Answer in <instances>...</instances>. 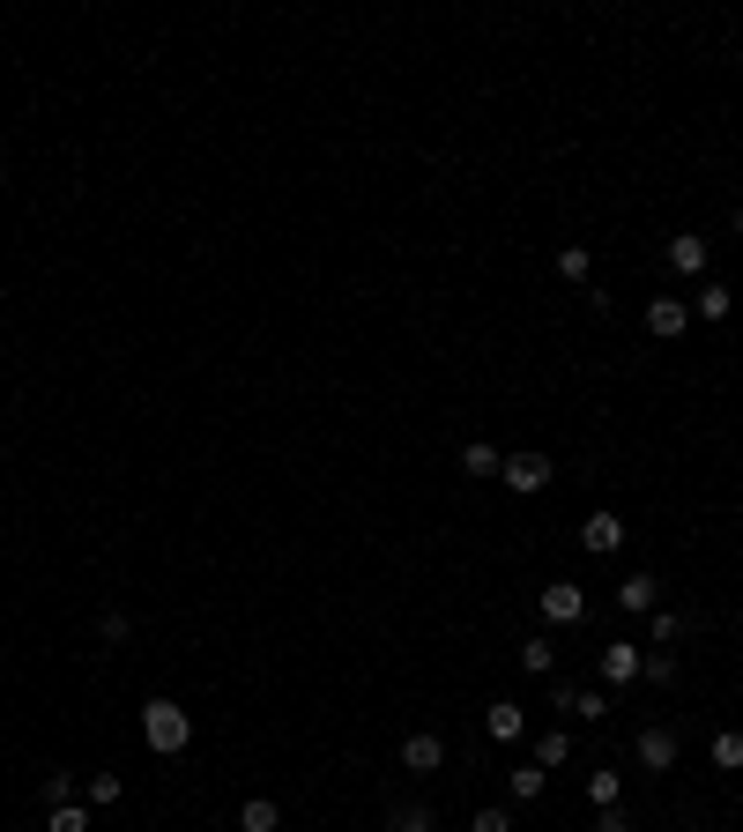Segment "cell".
I'll return each mask as SVG.
<instances>
[{"label":"cell","mask_w":743,"mask_h":832,"mask_svg":"<svg viewBox=\"0 0 743 832\" xmlns=\"http://www.w3.org/2000/svg\"><path fill=\"white\" fill-rule=\"evenodd\" d=\"M684 328H692V305H684V297H655V305H647V334H655V342H677Z\"/></svg>","instance_id":"cell-8"},{"label":"cell","mask_w":743,"mask_h":832,"mask_svg":"<svg viewBox=\"0 0 743 832\" xmlns=\"http://www.w3.org/2000/svg\"><path fill=\"white\" fill-rule=\"evenodd\" d=\"M736 238H743V201H736Z\"/></svg>","instance_id":"cell-31"},{"label":"cell","mask_w":743,"mask_h":832,"mask_svg":"<svg viewBox=\"0 0 743 832\" xmlns=\"http://www.w3.org/2000/svg\"><path fill=\"white\" fill-rule=\"evenodd\" d=\"M387 832H431V810H424V803H402V810L387 818Z\"/></svg>","instance_id":"cell-23"},{"label":"cell","mask_w":743,"mask_h":832,"mask_svg":"<svg viewBox=\"0 0 743 832\" xmlns=\"http://www.w3.org/2000/svg\"><path fill=\"white\" fill-rule=\"evenodd\" d=\"M618 610L655 617V610H661V580H655V573H624V580H618Z\"/></svg>","instance_id":"cell-7"},{"label":"cell","mask_w":743,"mask_h":832,"mask_svg":"<svg viewBox=\"0 0 743 832\" xmlns=\"http://www.w3.org/2000/svg\"><path fill=\"white\" fill-rule=\"evenodd\" d=\"M677 676V654L661 647V654H640V684H669Z\"/></svg>","instance_id":"cell-21"},{"label":"cell","mask_w":743,"mask_h":832,"mask_svg":"<svg viewBox=\"0 0 743 832\" xmlns=\"http://www.w3.org/2000/svg\"><path fill=\"white\" fill-rule=\"evenodd\" d=\"M632 750H640L647 773H669V766H677V729H669V721H647V729L632 736Z\"/></svg>","instance_id":"cell-3"},{"label":"cell","mask_w":743,"mask_h":832,"mask_svg":"<svg viewBox=\"0 0 743 832\" xmlns=\"http://www.w3.org/2000/svg\"><path fill=\"white\" fill-rule=\"evenodd\" d=\"M565 758H573V736H565V729H543L536 736V766L550 773V766H565Z\"/></svg>","instance_id":"cell-16"},{"label":"cell","mask_w":743,"mask_h":832,"mask_svg":"<svg viewBox=\"0 0 743 832\" xmlns=\"http://www.w3.org/2000/svg\"><path fill=\"white\" fill-rule=\"evenodd\" d=\"M468 832H513V810H476Z\"/></svg>","instance_id":"cell-27"},{"label":"cell","mask_w":743,"mask_h":832,"mask_svg":"<svg viewBox=\"0 0 743 832\" xmlns=\"http://www.w3.org/2000/svg\"><path fill=\"white\" fill-rule=\"evenodd\" d=\"M491 736H498V744H521V736H528V713L513 707V699H498V707H491Z\"/></svg>","instance_id":"cell-10"},{"label":"cell","mask_w":743,"mask_h":832,"mask_svg":"<svg viewBox=\"0 0 743 832\" xmlns=\"http://www.w3.org/2000/svg\"><path fill=\"white\" fill-rule=\"evenodd\" d=\"M402 766H410V773H439V766H447V744L424 729V736H410V744H402Z\"/></svg>","instance_id":"cell-9"},{"label":"cell","mask_w":743,"mask_h":832,"mask_svg":"<svg viewBox=\"0 0 743 832\" xmlns=\"http://www.w3.org/2000/svg\"><path fill=\"white\" fill-rule=\"evenodd\" d=\"M677 632H684V617H677V610H655V647H669Z\"/></svg>","instance_id":"cell-29"},{"label":"cell","mask_w":743,"mask_h":832,"mask_svg":"<svg viewBox=\"0 0 743 832\" xmlns=\"http://www.w3.org/2000/svg\"><path fill=\"white\" fill-rule=\"evenodd\" d=\"M142 736H149V750H186L194 744V713L179 707V699H149V707H142Z\"/></svg>","instance_id":"cell-1"},{"label":"cell","mask_w":743,"mask_h":832,"mask_svg":"<svg viewBox=\"0 0 743 832\" xmlns=\"http://www.w3.org/2000/svg\"><path fill=\"white\" fill-rule=\"evenodd\" d=\"M536 602H543V624H580L587 617V587H573V580H550Z\"/></svg>","instance_id":"cell-4"},{"label":"cell","mask_w":743,"mask_h":832,"mask_svg":"<svg viewBox=\"0 0 743 832\" xmlns=\"http://www.w3.org/2000/svg\"><path fill=\"white\" fill-rule=\"evenodd\" d=\"M283 825V810L268 803V795H246V810H239V832H276Z\"/></svg>","instance_id":"cell-13"},{"label":"cell","mask_w":743,"mask_h":832,"mask_svg":"<svg viewBox=\"0 0 743 832\" xmlns=\"http://www.w3.org/2000/svg\"><path fill=\"white\" fill-rule=\"evenodd\" d=\"M706 750H714V766H721V773H743V729H721Z\"/></svg>","instance_id":"cell-17"},{"label":"cell","mask_w":743,"mask_h":832,"mask_svg":"<svg viewBox=\"0 0 743 832\" xmlns=\"http://www.w3.org/2000/svg\"><path fill=\"white\" fill-rule=\"evenodd\" d=\"M126 632H134V624H126V610H105V617H97V639H105V647H120Z\"/></svg>","instance_id":"cell-25"},{"label":"cell","mask_w":743,"mask_h":832,"mask_svg":"<svg viewBox=\"0 0 743 832\" xmlns=\"http://www.w3.org/2000/svg\"><path fill=\"white\" fill-rule=\"evenodd\" d=\"M461 468H468V476H498V468H506V454H498L491 439H468V446H461Z\"/></svg>","instance_id":"cell-12"},{"label":"cell","mask_w":743,"mask_h":832,"mask_svg":"<svg viewBox=\"0 0 743 832\" xmlns=\"http://www.w3.org/2000/svg\"><path fill=\"white\" fill-rule=\"evenodd\" d=\"M506 788H513V803H536V795H543V766H536V758H528V766H513V773H506Z\"/></svg>","instance_id":"cell-18"},{"label":"cell","mask_w":743,"mask_h":832,"mask_svg":"<svg viewBox=\"0 0 743 832\" xmlns=\"http://www.w3.org/2000/svg\"><path fill=\"white\" fill-rule=\"evenodd\" d=\"M45 832H89V810L83 803H60V810L45 818Z\"/></svg>","instance_id":"cell-22"},{"label":"cell","mask_w":743,"mask_h":832,"mask_svg":"<svg viewBox=\"0 0 743 832\" xmlns=\"http://www.w3.org/2000/svg\"><path fill=\"white\" fill-rule=\"evenodd\" d=\"M573 713H580V721H610V699H602V692H580Z\"/></svg>","instance_id":"cell-26"},{"label":"cell","mask_w":743,"mask_h":832,"mask_svg":"<svg viewBox=\"0 0 743 832\" xmlns=\"http://www.w3.org/2000/svg\"><path fill=\"white\" fill-rule=\"evenodd\" d=\"M558 276H565V283H587V246H565V253H558Z\"/></svg>","instance_id":"cell-24"},{"label":"cell","mask_w":743,"mask_h":832,"mask_svg":"<svg viewBox=\"0 0 743 832\" xmlns=\"http://www.w3.org/2000/svg\"><path fill=\"white\" fill-rule=\"evenodd\" d=\"M38 795H45V810H60V803H75V773H45V781H38Z\"/></svg>","instance_id":"cell-20"},{"label":"cell","mask_w":743,"mask_h":832,"mask_svg":"<svg viewBox=\"0 0 743 832\" xmlns=\"http://www.w3.org/2000/svg\"><path fill=\"white\" fill-rule=\"evenodd\" d=\"M595 832H632V818H624V810H602V825Z\"/></svg>","instance_id":"cell-30"},{"label":"cell","mask_w":743,"mask_h":832,"mask_svg":"<svg viewBox=\"0 0 743 832\" xmlns=\"http://www.w3.org/2000/svg\"><path fill=\"white\" fill-rule=\"evenodd\" d=\"M618 795H624V773H610V766L587 773V803H595V810H618Z\"/></svg>","instance_id":"cell-14"},{"label":"cell","mask_w":743,"mask_h":832,"mask_svg":"<svg viewBox=\"0 0 743 832\" xmlns=\"http://www.w3.org/2000/svg\"><path fill=\"white\" fill-rule=\"evenodd\" d=\"M89 803H120V773H89Z\"/></svg>","instance_id":"cell-28"},{"label":"cell","mask_w":743,"mask_h":832,"mask_svg":"<svg viewBox=\"0 0 743 832\" xmlns=\"http://www.w3.org/2000/svg\"><path fill=\"white\" fill-rule=\"evenodd\" d=\"M498 484H506L513 499H536L543 484H550V454H506V468H498Z\"/></svg>","instance_id":"cell-2"},{"label":"cell","mask_w":743,"mask_h":832,"mask_svg":"<svg viewBox=\"0 0 743 832\" xmlns=\"http://www.w3.org/2000/svg\"><path fill=\"white\" fill-rule=\"evenodd\" d=\"M521 669H528V676H550V669H558V647H550V639H528V647H521Z\"/></svg>","instance_id":"cell-19"},{"label":"cell","mask_w":743,"mask_h":832,"mask_svg":"<svg viewBox=\"0 0 743 832\" xmlns=\"http://www.w3.org/2000/svg\"><path fill=\"white\" fill-rule=\"evenodd\" d=\"M580 550H587V558L624 550V521H618V513H587V521H580Z\"/></svg>","instance_id":"cell-6"},{"label":"cell","mask_w":743,"mask_h":832,"mask_svg":"<svg viewBox=\"0 0 743 832\" xmlns=\"http://www.w3.org/2000/svg\"><path fill=\"white\" fill-rule=\"evenodd\" d=\"M692 320H729V283H699V297H692Z\"/></svg>","instance_id":"cell-15"},{"label":"cell","mask_w":743,"mask_h":832,"mask_svg":"<svg viewBox=\"0 0 743 832\" xmlns=\"http://www.w3.org/2000/svg\"><path fill=\"white\" fill-rule=\"evenodd\" d=\"M669 268L677 276H706V238H669Z\"/></svg>","instance_id":"cell-11"},{"label":"cell","mask_w":743,"mask_h":832,"mask_svg":"<svg viewBox=\"0 0 743 832\" xmlns=\"http://www.w3.org/2000/svg\"><path fill=\"white\" fill-rule=\"evenodd\" d=\"M595 669H602L610 692H624V684H640V647H632V639H610V647L595 654Z\"/></svg>","instance_id":"cell-5"}]
</instances>
